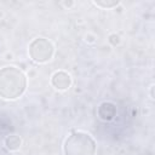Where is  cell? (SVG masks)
<instances>
[{
	"label": "cell",
	"mask_w": 155,
	"mask_h": 155,
	"mask_svg": "<svg viewBox=\"0 0 155 155\" xmlns=\"http://www.w3.org/2000/svg\"><path fill=\"white\" fill-rule=\"evenodd\" d=\"M109 42L113 44L114 46H115L116 44H119V42H120V38H119V35H116V34H111V35L109 36Z\"/></svg>",
	"instance_id": "ba28073f"
},
{
	"label": "cell",
	"mask_w": 155,
	"mask_h": 155,
	"mask_svg": "<svg viewBox=\"0 0 155 155\" xmlns=\"http://www.w3.org/2000/svg\"><path fill=\"white\" fill-rule=\"evenodd\" d=\"M22 144V139L17 134H10L5 138V147L10 150V151H16L21 148Z\"/></svg>",
	"instance_id": "8992f818"
},
{
	"label": "cell",
	"mask_w": 155,
	"mask_h": 155,
	"mask_svg": "<svg viewBox=\"0 0 155 155\" xmlns=\"http://www.w3.org/2000/svg\"><path fill=\"white\" fill-rule=\"evenodd\" d=\"M153 90H154V85H151V87H150V96H151V98H154V92H153Z\"/></svg>",
	"instance_id": "9c48e42d"
},
{
	"label": "cell",
	"mask_w": 155,
	"mask_h": 155,
	"mask_svg": "<svg viewBox=\"0 0 155 155\" xmlns=\"http://www.w3.org/2000/svg\"><path fill=\"white\" fill-rule=\"evenodd\" d=\"M27 88V78L17 67L8 65L0 69V97L17 99Z\"/></svg>",
	"instance_id": "6da1fadb"
},
{
	"label": "cell",
	"mask_w": 155,
	"mask_h": 155,
	"mask_svg": "<svg viewBox=\"0 0 155 155\" xmlns=\"http://www.w3.org/2000/svg\"><path fill=\"white\" fill-rule=\"evenodd\" d=\"M63 150L65 155H94L96 142L88 133L76 131L68 136Z\"/></svg>",
	"instance_id": "7a4b0ae2"
},
{
	"label": "cell",
	"mask_w": 155,
	"mask_h": 155,
	"mask_svg": "<svg viewBox=\"0 0 155 155\" xmlns=\"http://www.w3.org/2000/svg\"><path fill=\"white\" fill-rule=\"evenodd\" d=\"M93 4L96 6H99V7H103V8H111L114 6H117L120 4V1H93Z\"/></svg>",
	"instance_id": "52a82bcc"
},
{
	"label": "cell",
	"mask_w": 155,
	"mask_h": 155,
	"mask_svg": "<svg viewBox=\"0 0 155 155\" xmlns=\"http://www.w3.org/2000/svg\"><path fill=\"white\" fill-rule=\"evenodd\" d=\"M51 84L54 88L59 90V91H64V90H68L71 85V78L68 73L63 71V70H59V71H56L53 75H52V79H51Z\"/></svg>",
	"instance_id": "277c9868"
},
{
	"label": "cell",
	"mask_w": 155,
	"mask_h": 155,
	"mask_svg": "<svg viewBox=\"0 0 155 155\" xmlns=\"http://www.w3.org/2000/svg\"><path fill=\"white\" fill-rule=\"evenodd\" d=\"M115 111H116V109H115V105L113 103L104 102L98 108V116L104 121H109V120H111L114 117Z\"/></svg>",
	"instance_id": "5b68a950"
},
{
	"label": "cell",
	"mask_w": 155,
	"mask_h": 155,
	"mask_svg": "<svg viewBox=\"0 0 155 155\" xmlns=\"http://www.w3.org/2000/svg\"><path fill=\"white\" fill-rule=\"evenodd\" d=\"M54 48L50 40L45 38H38L29 45V54L33 61L38 63H45L53 56Z\"/></svg>",
	"instance_id": "3957f363"
}]
</instances>
